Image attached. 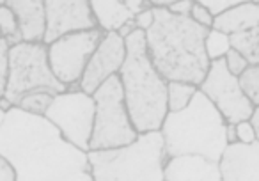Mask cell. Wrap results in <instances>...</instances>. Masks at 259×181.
<instances>
[{
  "mask_svg": "<svg viewBox=\"0 0 259 181\" xmlns=\"http://www.w3.org/2000/svg\"><path fill=\"white\" fill-rule=\"evenodd\" d=\"M0 153L13 163L16 181H94L85 151L64 141L47 117L20 109L0 128Z\"/></svg>",
  "mask_w": 259,
  "mask_h": 181,
  "instance_id": "cell-1",
  "label": "cell"
},
{
  "mask_svg": "<svg viewBox=\"0 0 259 181\" xmlns=\"http://www.w3.org/2000/svg\"><path fill=\"white\" fill-rule=\"evenodd\" d=\"M208 29L187 16L167 9H155V23L146 32V44L153 66L167 82L201 85L209 69L204 41Z\"/></svg>",
  "mask_w": 259,
  "mask_h": 181,
  "instance_id": "cell-2",
  "label": "cell"
},
{
  "mask_svg": "<svg viewBox=\"0 0 259 181\" xmlns=\"http://www.w3.org/2000/svg\"><path fill=\"white\" fill-rule=\"evenodd\" d=\"M128 114L139 133L160 131L169 114L167 82L153 66L146 32L137 30L126 39V61L119 71Z\"/></svg>",
  "mask_w": 259,
  "mask_h": 181,
  "instance_id": "cell-3",
  "label": "cell"
},
{
  "mask_svg": "<svg viewBox=\"0 0 259 181\" xmlns=\"http://www.w3.org/2000/svg\"><path fill=\"white\" fill-rule=\"evenodd\" d=\"M227 121L217 107L199 91L194 102L181 112H169L162 124V135L169 158L185 155L204 156L220 162L229 144Z\"/></svg>",
  "mask_w": 259,
  "mask_h": 181,
  "instance_id": "cell-4",
  "label": "cell"
},
{
  "mask_svg": "<svg viewBox=\"0 0 259 181\" xmlns=\"http://www.w3.org/2000/svg\"><path fill=\"white\" fill-rule=\"evenodd\" d=\"M94 181H165L169 162L162 131L141 133L124 148L89 151Z\"/></svg>",
  "mask_w": 259,
  "mask_h": 181,
  "instance_id": "cell-5",
  "label": "cell"
},
{
  "mask_svg": "<svg viewBox=\"0 0 259 181\" xmlns=\"http://www.w3.org/2000/svg\"><path fill=\"white\" fill-rule=\"evenodd\" d=\"M93 98L96 102V116H94L89 151L124 148L137 141L141 133L135 130L128 109H126L119 75L108 78L94 93Z\"/></svg>",
  "mask_w": 259,
  "mask_h": 181,
  "instance_id": "cell-6",
  "label": "cell"
},
{
  "mask_svg": "<svg viewBox=\"0 0 259 181\" xmlns=\"http://www.w3.org/2000/svg\"><path fill=\"white\" fill-rule=\"evenodd\" d=\"M36 89H50L62 95L68 87L54 75L48 62V47L45 43H20L9 48L8 85L6 98L16 103L27 93Z\"/></svg>",
  "mask_w": 259,
  "mask_h": 181,
  "instance_id": "cell-7",
  "label": "cell"
},
{
  "mask_svg": "<svg viewBox=\"0 0 259 181\" xmlns=\"http://www.w3.org/2000/svg\"><path fill=\"white\" fill-rule=\"evenodd\" d=\"M96 116V102L83 91H66L57 95L45 117L61 131L64 141L89 153Z\"/></svg>",
  "mask_w": 259,
  "mask_h": 181,
  "instance_id": "cell-8",
  "label": "cell"
},
{
  "mask_svg": "<svg viewBox=\"0 0 259 181\" xmlns=\"http://www.w3.org/2000/svg\"><path fill=\"white\" fill-rule=\"evenodd\" d=\"M199 91L217 107L227 123L248 121L254 112V103L245 95L240 78L227 69L226 61H213L206 73V78L199 85Z\"/></svg>",
  "mask_w": 259,
  "mask_h": 181,
  "instance_id": "cell-9",
  "label": "cell"
},
{
  "mask_svg": "<svg viewBox=\"0 0 259 181\" xmlns=\"http://www.w3.org/2000/svg\"><path fill=\"white\" fill-rule=\"evenodd\" d=\"M105 32L100 29L76 32L48 44V62L54 75L66 87L80 85L91 57L100 47Z\"/></svg>",
  "mask_w": 259,
  "mask_h": 181,
  "instance_id": "cell-10",
  "label": "cell"
},
{
  "mask_svg": "<svg viewBox=\"0 0 259 181\" xmlns=\"http://www.w3.org/2000/svg\"><path fill=\"white\" fill-rule=\"evenodd\" d=\"M47 34L45 44H52L69 34L98 29L89 0H45Z\"/></svg>",
  "mask_w": 259,
  "mask_h": 181,
  "instance_id": "cell-11",
  "label": "cell"
},
{
  "mask_svg": "<svg viewBox=\"0 0 259 181\" xmlns=\"http://www.w3.org/2000/svg\"><path fill=\"white\" fill-rule=\"evenodd\" d=\"M124 61L126 39H122L117 32H107L83 71L80 91L93 96L108 78L119 75Z\"/></svg>",
  "mask_w": 259,
  "mask_h": 181,
  "instance_id": "cell-12",
  "label": "cell"
},
{
  "mask_svg": "<svg viewBox=\"0 0 259 181\" xmlns=\"http://www.w3.org/2000/svg\"><path fill=\"white\" fill-rule=\"evenodd\" d=\"M219 167L222 181H259V142L229 144Z\"/></svg>",
  "mask_w": 259,
  "mask_h": 181,
  "instance_id": "cell-13",
  "label": "cell"
},
{
  "mask_svg": "<svg viewBox=\"0 0 259 181\" xmlns=\"http://www.w3.org/2000/svg\"><path fill=\"white\" fill-rule=\"evenodd\" d=\"M165 181H222L219 162L204 156H172L165 165Z\"/></svg>",
  "mask_w": 259,
  "mask_h": 181,
  "instance_id": "cell-14",
  "label": "cell"
},
{
  "mask_svg": "<svg viewBox=\"0 0 259 181\" xmlns=\"http://www.w3.org/2000/svg\"><path fill=\"white\" fill-rule=\"evenodd\" d=\"M8 6L16 15L23 43H45V34H47L45 0H9Z\"/></svg>",
  "mask_w": 259,
  "mask_h": 181,
  "instance_id": "cell-15",
  "label": "cell"
},
{
  "mask_svg": "<svg viewBox=\"0 0 259 181\" xmlns=\"http://www.w3.org/2000/svg\"><path fill=\"white\" fill-rule=\"evenodd\" d=\"M259 27V6L257 2H238L234 8L217 16L213 29L234 36V34L247 32L250 29Z\"/></svg>",
  "mask_w": 259,
  "mask_h": 181,
  "instance_id": "cell-16",
  "label": "cell"
},
{
  "mask_svg": "<svg viewBox=\"0 0 259 181\" xmlns=\"http://www.w3.org/2000/svg\"><path fill=\"white\" fill-rule=\"evenodd\" d=\"M94 20L100 30L117 32L124 23L132 22L134 15L128 11L124 0H91Z\"/></svg>",
  "mask_w": 259,
  "mask_h": 181,
  "instance_id": "cell-17",
  "label": "cell"
},
{
  "mask_svg": "<svg viewBox=\"0 0 259 181\" xmlns=\"http://www.w3.org/2000/svg\"><path fill=\"white\" fill-rule=\"evenodd\" d=\"M199 93V87L188 82H169L167 85V107L169 112H181L192 102Z\"/></svg>",
  "mask_w": 259,
  "mask_h": 181,
  "instance_id": "cell-18",
  "label": "cell"
},
{
  "mask_svg": "<svg viewBox=\"0 0 259 181\" xmlns=\"http://www.w3.org/2000/svg\"><path fill=\"white\" fill-rule=\"evenodd\" d=\"M57 93L50 89H36L27 93L25 96H22L18 103H16V109L23 110L27 114H32V116H41L45 117L47 110L50 109V105L54 103Z\"/></svg>",
  "mask_w": 259,
  "mask_h": 181,
  "instance_id": "cell-19",
  "label": "cell"
},
{
  "mask_svg": "<svg viewBox=\"0 0 259 181\" xmlns=\"http://www.w3.org/2000/svg\"><path fill=\"white\" fill-rule=\"evenodd\" d=\"M231 47L240 52L250 66H259V27L231 36Z\"/></svg>",
  "mask_w": 259,
  "mask_h": 181,
  "instance_id": "cell-20",
  "label": "cell"
},
{
  "mask_svg": "<svg viewBox=\"0 0 259 181\" xmlns=\"http://www.w3.org/2000/svg\"><path fill=\"white\" fill-rule=\"evenodd\" d=\"M0 37H4L9 43V47L23 43L22 36H20L18 20H16L15 11L8 6V2L0 6Z\"/></svg>",
  "mask_w": 259,
  "mask_h": 181,
  "instance_id": "cell-21",
  "label": "cell"
},
{
  "mask_svg": "<svg viewBox=\"0 0 259 181\" xmlns=\"http://www.w3.org/2000/svg\"><path fill=\"white\" fill-rule=\"evenodd\" d=\"M204 48H206V55H208L209 62L220 61V59L226 57L231 48H233L231 47V36H227V34L220 32V30H215V29L208 30Z\"/></svg>",
  "mask_w": 259,
  "mask_h": 181,
  "instance_id": "cell-22",
  "label": "cell"
},
{
  "mask_svg": "<svg viewBox=\"0 0 259 181\" xmlns=\"http://www.w3.org/2000/svg\"><path fill=\"white\" fill-rule=\"evenodd\" d=\"M240 83L254 107H259V66H250L240 76Z\"/></svg>",
  "mask_w": 259,
  "mask_h": 181,
  "instance_id": "cell-23",
  "label": "cell"
},
{
  "mask_svg": "<svg viewBox=\"0 0 259 181\" xmlns=\"http://www.w3.org/2000/svg\"><path fill=\"white\" fill-rule=\"evenodd\" d=\"M224 61H226L227 69H229V71L233 73L234 76H238V78H240V76L243 75V73L247 71L248 68H250V64H248L247 59H245L243 55L240 54V52L234 50V48H231L229 54L224 57Z\"/></svg>",
  "mask_w": 259,
  "mask_h": 181,
  "instance_id": "cell-24",
  "label": "cell"
},
{
  "mask_svg": "<svg viewBox=\"0 0 259 181\" xmlns=\"http://www.w3.org/2000/svg\"><path fill=\"white\" fill-rule=\"evenodd\" d=\"M190 20L197 23V25L208 29V30H211L213 23H215L213 15L204 8V6H202V2H194V8H192V13H190Z\"/></svg>",
  "mask_w": 259,
  "mask_h": 181,
  "instance_id": "cell-25",
  "label": "cell"
},
{
  "mask_svg": "<svg viewBox=\"0 0 259 181\" xmlns=\"http://www.w3.org/2000/svg\"><path fill=\"white\" fill-rule=\"evenodd\" d=\"M9 43L0 37V98L6 95V85H8V59H9Z\"/></svg>",
  "mask_w": 259,
  "mask_h": 181,
  "instance_id": "cell-26",
  "label": "cell"
},
{
  "mask_svg": "<svg viewBox=\"0 0 259 181\" xmlns=\"http://www.w3.org/2000/svg\"><path fill=\"white\" fill-rule=\"evenodd\" d=\"M238 4V0H202V6L208 9L213 15V18L224 15L226 11H229L231 8Z\"/></svg>",
  "mask_w": 259,
  "mask_h": 181,
  "instance_id": "cell-27",
  "label": "cell"
},
{
  "mask_svg": "<svg viewBox=\"0 0 259 181\" xmlns=\"http://www.w3.org/2000/svg\"><path fill=\"white\" fill-rule=\"evenodd\" d=\"M236 133H238V142L240 144H254L255 141V131L252 128L250 121H241L236 123Z\"/></svg>",
  "mask_w": 259,
  "mask_h": 181,
  "instance_id": "cell-28",
  "label": "cell"
},
{
  "mask_svg": "<svg viewBox=\"0 0 259 181\" xmlns=\"http://www.w3.org/2000/svg\"><path fill=\"white\" fill-rule=\"evenodd\" d=\"M192 8H194V2H192V0H172V4L169 6L167 11L176 16H187V18H190Z\"/></svg>",
  "mask_w": 259,
  "mask_h": 181,
  "instance_id": "cell-29",
  "label": "cell"
},
{
  "mask_svg": "<svg viewBox=\"0 0 259 181\" xmlns=\"http://www.w3.org/2000/svg\"><path fill=\"white\" fill-rule=\"evenodd\" d=\"M134 20H135V25H137L139 30L148 32V30L151 29L153 23H155V9H149V11L141 13V15H137Z\"/></svg>",
  "mask_w": 259,
  "mask_h": 181,
  "instance_id": "cell-30",
  "label": "cell"
},
{
  "mask_svg": "<svg viewBox=\"0 0 259 181\" xmlns=\"http://www.w3.org/2000/svg\"><path fill=\"white\" fill-rule=\"evenodd\" d=\"M0 181H16L15 167L2 153H0Z\"/></svg>",
  "mask_w": 259,
  "mask_h": 181,
  "instance_id": "cell-31",
  "label": "cell"
},
{
  "mask_svg": "<svg viewBox=\"0 0 259 181\" xmlns=\"http://www.w3.org/2000/svg\"><path fill=\"white\" fill-rule=\"evenodd\" d=\"M124 4L128 8V11L134 15V18L137 15H141V13L153 9V2H149V0H124Z\"/></svg>",
  "mask_w": 259,
  "mask_h": 181,
  "instance_id": "cell-32",
  "label": "cell"
},
{
  "mask_svg": "<svg viewBox=\"0 0 259 181\" xmlns=\"http://www.w3.org/2000/svg\"><path fill=\"white\" fill-rule=\"evenodd\" d=\"M137 25H135V20H132V22H128V23H124V25L121 27V29L117 30V34L122 37V39H128L132 34H135L137 32Z\"/></svg>",
  "mask_w": 259,
  "mask_h": 181,
  "instance_id": "cell-33",
  "label": "cell"
},
{
  "mask_svg": "<svg viewBox=\"0 0 259 181\" xmlns=\"http://www.w3.org/2000/svg\"><path fill=\"white\" fill-rule=\"evenodd\" d=\"M226 139H227V144H236V142H238L236 124L227 123V128H226Z\"/></svg>",
  "mask_w": 259,
  "mask_h": 181,
  "instance_id": "cell-34",
  "label": "cell"
},
{
  "mask_svg": "<svg viewBox=\"0 0 259 181\" xmlns=\"http://www.w3.org/2000/svg\"><path fill=\"white\" fill-rule=\"evenodd\" d=\"M250 124H252V128H254V131H255V141L259 142V107H255L254 109V112H252V116H250Z\"/></svg>",
  "mask_w": 259,
  "mask_h": 181,
  "instance_id": "cell-35",
  "label": "cell"
},
{
  "mask_svg": "<svg viewBox=\"0 0 259 181\" xmlns=\"http://www.w3.org/2000/svg\"><path fill=\"white\" fill-rule=\"evenodd\" d=\"M13 109H16V107L11 103V100H8L6 96H2V98H0V110H2V112H6V114H9Z\"/></svg>",
  "mask_w": 259,
  "mask_h": 181,
  "instance_id": "cell-36",
  "label": "cell"
},
{
  "mask_svg": "<svg viewBox=\"0 0 259 181\" xmlns=\"http://www.w3.org/2000/svg\"><path fill=\"white\" fill-rule=\"evenodd\" d=\"M6 117H8V114H6V112H2V110H0V128L4 126V123H6Z\"/></svg>",
  "mask_w": 259,
  "mask_h": 181,
  "instance_id": "cell-37",
  "label": "cell"
},
{
  "mask_svg": "<svg viewBox=\"0 0 259 181\" xmlns=\"http://www.w3.org/2000/svg\"><path fill=\"white\" fill-rule=\"evenodd\" d=\"M2 4H4V2H0V6H2Z\"/></svg>",
  "mask_w": 259,
  "mask_h": 181,
  "instance_id": "cell-38",
  "label": "cell"
}]
</instances>
